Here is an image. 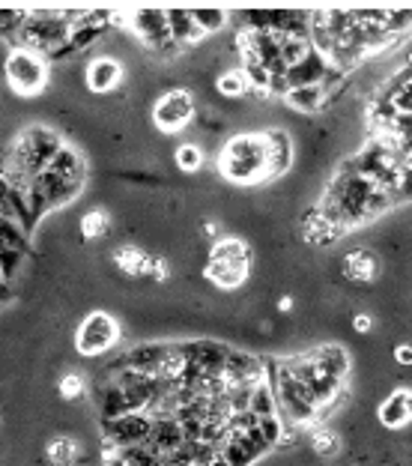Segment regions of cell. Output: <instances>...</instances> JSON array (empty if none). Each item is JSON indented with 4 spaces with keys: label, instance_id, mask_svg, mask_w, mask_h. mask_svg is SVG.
I'll use <instances>...</instances> for the list:
<instances>
[{
    "label": "cell",
    "instance_id": "obj_11",
    "mask_svg": "<svg viewBox=\"0 0 412 466\" xmlns=\"http://www.w3.org/2000/svg\"><path fill=\"white\" fill-rule=\"evenodd\" d=\"M326 72H329V60L311 48V52L302 57L296 66H290V69H287V84H290V90L317 87V84H323Z\"/></svg>",
    "mask_w": 412,
    "mask_h": 466
},
{
    "label": "cell",
    "instance_id": "obj_13",
    "mask_svg": "<svg viewBox=\"0 0 412 466\" xmlns=\"http://www.w3.org/2000/svg\"><path fill=\"white\" fill-rule=\"evenodd\" d=\"M167 28H171L174 43H180L182 48H195L200 39H206L191 10H167Z\"/></svg>",
    "mask_w": 412,
    "mask_h": 466
},
{
    "label": "cell",
    "instance_id": "obj_16",
    "mask_svg": "<svg viewBox=\"0 0 412 466\" xmlns=\"http://www.w3.org/2000/svg\"><path fill=\"white\" fill-rule=\"evenodd\" d=\"M111 230H114V221H111V215H108L105 210H87V213H81V219H78V237L84 239V243H99V239H105V237H111Z\"/></svg>",
    "mask_w": 412,
    "mask_h": 466
},
{
    "label": "cell",
    "instance_id": "obj_22",
    "mask_svg": "<svg viewBox=\"0 0 412 466\" xmlns=\"http://www.w3.org/2000/svg\"><path fill=\"white\" fill-rule=\"evenodd\" d=\"M12 248H28V230L19 221L0 215V252H12Z\"/></svg>",
    "mask_w": 412,
    "mask_h": 466
},
{
    "label": "cell",
    "instance_id": "obj_17",
    "mask_svg": "<svg viewBox=\"0 0 412 466\" xmlns=\"http://www.w3.org/2000/svg\"><path fill=\"white\" fill-rule=\"evenodd\" d=\"M326 90L323 87H299V90H290L287 99H284V105L293 108V111L299 114H319L326 111Z\"/></svg>",
    "mask_w": 412,
    "mask_h": 466
},
{
    "label": "cell",
    "instance_id": "obj_3",
    "mask_svg": "<svg viewBox=\"0 0 412 466\" xmlns=\"http://www.w3.org/2000/svg\"><path fill=\"white\" fill-rule=\"evenodd\" d=\"M123 338V326L114 320V314L108 311H87L84 320L75 329V350L87 359H96V356H105L108 350H114Z\"/></svg>",
    "mask_w": 412,
    "mask_h": 466
},
{
    "label": "cell",
    "instance_id": "obj_24",
    "mask_svg": "<svg viewBox=\"0 0 412 466\" xmlns=\"http://www.w3.org/2000/svg\"><path fill=\"white\" fill-rule=\"evenodd\" d=\"M376 93H383L385 99H392V105L398 108V114H412V81L400 87H380Z\"/></svg>",
    "mask_w": 412,
    "mask_h": 466
},
{
    "label": "cell",
    "instance_id": "obj_27",
    "mask_svg": "<svg viewBox=\"0 0 412 466\" xmlns=\"http://www.w3.org/2000/svg\"><path fill=\"white\" fill-rule=\"evenodd\" d=\"M371 329H374V314L371 311H356V314H352V332L368 335Z\"/></svg>",
    "mask_w": 412,
    "mask_h": 466
},
{
    "label": "cell",
    "instance_id": "obj_15",
    "mask_svg": "<svg viewBox=\"0 0 412 466\" xmlns=\"http://www.w3.org/2000/svg\"><path fill=\"white\" fill-rule=\"evenodd\" d=\"M308 446H311V454L314 457L332 461V457H338L343 452V437L332 428V424H317V428H311Z\"/></svg>",
    "mask_w": 412,
    "mask_h": 466
},
{
    "label": "cell",
    "instance_id": "obj_7",
    "mask_svg": "<svg viewBox=\"0 0 412 466\" xmlns=\"http://www.w3.org/2000/svg\"><path fill=\"white\" fill-rule=\"evenodd\" d=\"M341 276L347 278L350 285H374V281L383 276V261H380V254H376V248L361 245L343 254Z\"/></svg>",
    "mask_w": 412,
    "mask_h": 466
},
{
    "label": "cell",
    "instance_id": "obj_4",
    "mask_svg": "<svg viewBox=\"0 0 412 466\" xmlns=\"http://www.w3.org/2000/svg\"><path fill=\"white\" fill-rule=\"evenodd\" d=\"M195 114H198L195 93L186 87H174V90H165V93L156 99L153 126L162 132V135H176V132H182L195 120Z\"/></svg>",
    "mask_w": 412,
    "mask_h": 466
},
{
    "label": "cell",
    "instance_id": "obj_25",
    "mask_svg": "<svg viewBox=\"0 0 412 466\" xmlns=\"http://www.w3.org/2000/svg\"><path fill=\"white\" fill-rule=\"evenodd\" d=\"M84 377L81 374H63L61 380H57V395L63 398V401H78L84 398Z\"/></svg>",
    "mask_w": 412,
    "mask_h": 466
},
{
    "label": "cell",
    "instance_id": "obj_20",
    "mask_svg": "<svg viewBox=\"0 0 412 466\" xmlns=\"http://www.w3.org/2000/svg\"><path fill=\"white\" fill-rule=\"evenodd\" d=\"M248 413L254 415V419H272V415H279V401H275L272 382H269V380L260 382V386H254V392H251Z\"/></svg>",
    "mask_w": 412,
    "mask_h": 466
},
{
    "label": "cell",
    "instance_id": "obj_21",
    "mask_svg": "<svg viewBox=\"0 0 412 466\" xmlns=\"http://www.w3.org/2000/svg\"><path fill=\"white\" fill-rule=\"evenodd\" d=\"M195 15L198 28L204 30V36H215V33L227 30V24H230V12L227 10H191Z\"/></svg>",
    "mask_w": 412,
    "mask_h": 466
},
{
    "label": "cell",
    "instance_id": "obj_18",
    "mask_svg": "<svg viewBox=\"0 0 412 466\" xmlns=\"http://www.w3.org/2000/svg\"><path fill=\"white\" fill-rule=\"evenodd\" d=\"M215 93L227 99V102H237V99H246L251 93L248 78L242 69H227L215 75Z\"/></svg>",
    "mask_w": 412,
    "mask_h": 466
},
{
    "label": "cell",
    "instance_id": "obj_9",
    "mask_svg": "<svg viewBox=\"0 0 412 466\" xmlns=\"http://www.w3.org/2000/svg\"><path fill=\"white\" fill-rule=\"evenodd\" d=\"M376 422L389 430H403L412 424V386H398L376 404Z\"/></svg>",
    "mask_w": 412,
    "mask_h": 466
},
{
    "label": "cell",
    "instance_id": "obj_8",
    "mask_svg": "<svg viewBox=\"0 0 412 466\" xmlns=\"http://www.w3.org/2000/svg\"><path fill=\"white\" fill-rule=\"evenodd\" d=\"M123 75H125V66L117 60V57L99 54L84 66V84H87V90H93V93L108 96L123 84Z\"/></svg>",
    "mask_w": 412,
    "mask_h": 466
},
{
    "label": "cell",
    "instance_id": "obj_2",
    "mask_svg": "<svg viewBox=\"0 0 412 466\" xmlns=\"http://www.w3.org/2000/svg\"><path fill=\"white\" fill-rule=\"evenodd\" d=\"M4 75H6V84H10L12 96H24L39 99L42 93L52 84V69H48V60L33 52H24V48H12L4 60Z\"/></svg>",
    "mask_w": 412,
    "mask_h": 466
},
{
    "label": "cell",
    "instance_id": "obj_19",
    "mask_svg": "<svg viewBox=\"0 0 412 466\" xmlns=\"http://www.w3.org/2000/svg\"><path fill=\"white\" fill-rule=\"evenodd\" d=\"M206 156H204V147L195 144V141H186V144H180L174 149V165L180 173H186V177H191V173H200V168H204Z\"/></svg>",
    "mask_w": 412,
    "mask_h": 466
},
{
    "label": "cell",
    "instance_id": "obj_5",
    "mask_svg": "<svg viewBox=\"0 0 412 466\" xmlns=\"http://www.w3.org/2000/svg\"><path fill=\"white\" fill-rule=\"evenodd\" d=\"M149 430H153V419L147 413H125L120 419H108L102 422V443L108 454L125 452L134 446H147Z\"/></svg>",
    "mask_w": 412,
    "mask_h": 466
},
{
    "label": "cell",
    "instance_id": "obj_26",
    "mask_svg": "<svg viewBox=\"0 0 412 466\" xmlns=\"http://www.w3.org/2000/svg\"><path fill=\"white\" fill-rule=\"evenodd\" d=\"M394 365H398L400 371L412 368V344H409V341H400V344L394 347Z\"/></svg>",
    "mask_w": 412,
    "mask_h": 466
},
{
    "label": "cell",
    "instance_id": "obj_28",
    "mask_svg": "<svg viewBox=\"0 0 412 466\" xmlns=\"http://www.w3.org/2000/svg\"><path fill=\"white\" fill-rule=\"evenodd\" d=\"M0 422H4V419H0Z\"/></svg>",
    "mask_w": 412,
    "mask_h": 466
},
{
    "label": "cell",
    "instance_id": "obj_10",
    "mask_svg": "<svg viewBox=\"0 0 412 466\" xmlns=\"http://www.w3.org/2000/svg\"><path fill=\"white\" fill-rule=\"evenodd\" d=\"M308 353H311V359H314V365L326 374V377L347 382L350 371H352L347 347L335 344V341H323V344H317V347H308Z\"/></svg>",
    "mask_w": 412,
    "mask_h": 466
},
{
    "label": "cell",
    "instance_id": "obj_12",
    "mask_svg": "<svg viewBox=\"0 0 412 466\" xmlns=\"http://www.w3.org/2000/svg\"><path fill=\"white\" fill-rule=\"evenodd\" d=\"M45 461L48 466H78L81 461V439L72 434H54L45 443Z\"/></svg>",
    "mask_w": 412,
    "mask_h": 466
},
{
    "label": "cell",
    "instance_id": "obj_23",
    "mask_svg": "<svg viewBox=\"0 0 412 466\" xmlns=\"http://www.w3.org/2000/svg\"><path fill=\"white\" fill-rule=\"evenodd\" d=\"M311 52V39H302V36H281V60L290 66H296L302 57Z\"/></svg>",
    "mask_w": 412,
    "mask_h": 466
},
{
    "label": "cell",
    "instance_id": "obj_14",
    "mask_svg": "<svg viewBox=\"0 0 412 466\" xmlns=\"http://www.w3.org/2000/svg\"><path fill=\"white\" fill-rule=\"evenodd\" d=\"M209 261L251 266V245L239 237H222L218 243L209 245Z\"/></svg>",
    "mask_w": 412,
    "mask_h": 466
},
{
    "label": "cell",
    "instance_id": "obj_6",
    "mask_svg": "<svg viewBox=\"0 0 412 466\" xmlns=\"http://www.w3.org/2000/svg\"><path fill=\"white\" fill-rule=\"evenodd\" d=\"M266 138V182H279L296 165V141L284 126L263 129Z\"/></svg>",
    "mask_w": 412,
    "mask_h": 466
},
{
    "label": "cell",
    "instance_id": "obj_1",
    "mask_svg": "<svg viewBox=\"0 0 412 466\" xmlns=\"http://www.w3.org/2000/svg\"><path fill=\"white\" fill-rule=\"evenodd\" d=\"M218 173L239 186L266 182V138L263 132H242L218 149Z\"/></svg>",
    "mask_w": 412,
    "mask_h": 466
}]
</instances>
